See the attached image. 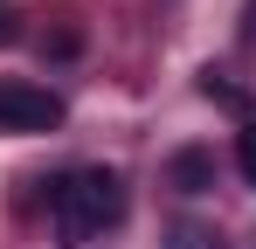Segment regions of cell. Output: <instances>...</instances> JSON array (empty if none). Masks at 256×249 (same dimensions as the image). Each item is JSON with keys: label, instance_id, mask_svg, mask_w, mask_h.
I'll list each match as a JSON object with an SVG mask.
<instances>
[{"label": "cell", "instance_id": "cell-1", "mask_svg": "<svg viewBox=\"0 0 256 249\" xmlns=\"http://www.w3.org/2000/svg\"><path fill=\"white\" fill-rule=\"evenodd\" d=\"M48 222H56V236L70 249L104 236V228H118L125 222V180L111 166H76V173L48 180Z\"/></svg>", "mask_w": 256, "mask_h": 249}, {"label": "cell", "instance_id": "cell-2", "mask_svg": "<svg viewBox=\"0 0 256 249\" xmlns=\"http://www.w3.org/2000/svg\"><path fill=\"white\" fill-rule=\"evenodd\" d=\"M62 124V97L42 90V83L7 76L0 83V132H56Z\"/></svg>", "mask_w": 256, "mask_h": 249}, {"label": "cell", "instance_id": "cell-3", "mask_svg": "<svg viewBox=\"0 0 256 249\" xmlns=\"http://www.w3.org/2000/svg\"><path fill=\"white\" fill-rule=\"evenodd\" d=\"M173 187H180V194H201V187H214V152H201V146L173 152Z\"/></svg>", "mask_w": 256, "mask_h": 249}, {"label": "cell", "instance_id": "cell-4", "mask_svg": "<svg viewBox=\"0 0 256 249\" xmlns=\"http://www.w3.org/2000/svg\"><path fill=\"white\" fill-rule=\"evenodd\" d=\"M201 97H214V104H228V111H242V90H236V83H222L214 70L201 76Z\"/></svg>", "mask_w": 256, "mask_h": 249}, {"label": "cell", "instance_id": "cell-5", "mask_svg": "<svg viewBox=\"0 0 256 249\" xmlns=\"http://www.w3.org/2000/svg\"><path fill=\"white\" fill-rule=\"evenodd\" d=\"M236 166H242V180L256 187V124L242 132V138H236Z\"/></svg>", "mask_w": 256, "mask_h": 249}, {"label": "cell", "instance_id": "cell-6", "mask_svg": "<svg viewBox=\"0 0 256 249\" xmlns=\"http://www.w3.org/2000/svg\"><path fill=\"white\" fill-rule=\"evenodd\" d=\"M173 249H208V228H194V222H180V228H173Z\"/></svg>", "mask_w": 256, "mask_h": 249}, {"label": "cell", "instance_id": "cell-7", "mask_svg": "<svg viewBox=\"0 0 256 249\" xmlns=\"http://www.w3.org/2000/svg\"><path fill=\"white\" fill-rule=\"evenodd\" d=\"M0 42H14V14H7V0H0Z\"/></svg>", "mask_w": 256, "mask_h": 249}]
</instances>
